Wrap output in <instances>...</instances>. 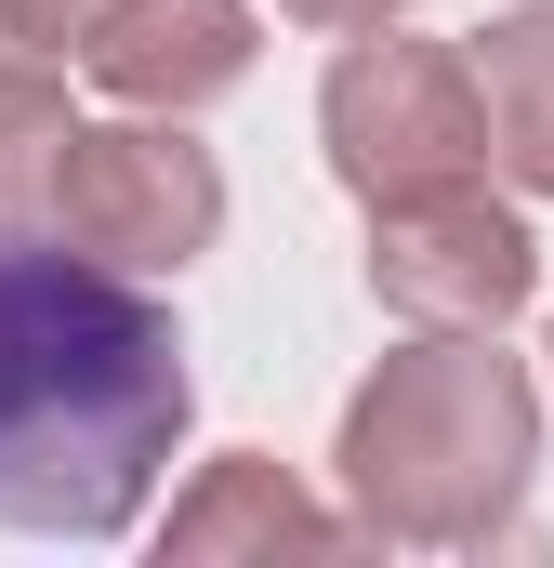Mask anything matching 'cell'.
I'll list each match as a JSON object with an SVG mask.
<instances>
[{
	"instance_id": "cell-1",
	"label": "cell",
	"mask_w": 554,
	"mask_h": 568,
	"mask_svg": "<svg viewBox=\"0 0 554 568\" xmlns=\"http://www.w3.org/2000/svg\"><path fill=\"white\" fill-rule=\"evenodd\" d=\"M198 410L172 304L53 225H0V529L120 542Z\"/></svg>"
},
{
	"instance_id": "cell-2",
	"label": "cell",
	"mask_w": 554,
	"mask_h": 568,
	"mask_svg": "<svg viewBox=\"0 0 554 568\" xmlns=\"http://www.w3.org/2000/svg\"><path fill=\"white\" fill-rule=\"evenodd\" d=\"M343 516L410 556H475L515 542L529 476H542V384L502 357V331H422L343 397Z\"/></svg>"
},
{
	"instance_id": "cell-3",
	"label": "cell",
	"mask_w": 554,
	"mask_h": 568,
	"mask_svg": "<svg viewBox=\"0 0 554 568\" xmlns=\"http://www.w3.org/2000/svg\"><path fill=\"white\" fill-rule=\"evenodd\" d=\"M317 145L357 199H397V185H449V172H489V80L462 40H410V27H357L317 80Z\"/></svg>"
},
{
	"instance_id": "cell-4",
	"label": "cell",
	"mask_w": 554,
	"mask_h": 568,
	"mask_svg": "<svg viewBox=\"0 0 554 568\" xmlns=\"http://www.w3.org/2000/svg\"><path fill=\"white\" fill-rule=\"evenodd\" d=\"M53 239H80L120 278H185L225 239V159L185 120H158V106L80 120L66 133V172H53Z\"/></svg>"
},
{
	"instance_id": "cell-5",
	"label": "cell",
	"mask_w": 554,
	"mask_h": 568,
	"mask_svg": "<svg viewBox=\"0 0 554 568\" xmlns=\"http://www.w3.org/2000/svg\"><path fill=\"white\" fill-rule=\"evenodd\" d=\"M370 291L410 331H502L542 291V239L515 199H489V172L397 185V199H370Z\"/></svg>"
},
{
	"instance_id": "cell-6",
	"label": "cell",
	"mask_w": 554,
	"mask_h": 568,
	"mask_svg": "<svg viewBox=\"0 0 554 568\" xmlns=\"http://www.w3.org/2000/svg\"><path fill=\"white\" fill-rule=\"evenodd\" d=\"M80 67H93V93H120V106L198 120V106H225V93L265 67V13H252V0H106V13L80 27Z\"/></svg>"
},
{
	"instance_id": "cell-7",
	"label": "cell",
	"mask_w": 554,
	"mask_h": 568,
	"mask_svg": "<svg viewBox=\"0 0 554 568\" xmlns=\"http://www.w3.org/2000/svg\"><path fill=\"white\" fill-rule=\"evenodd\" d=\"M343 542H370V529H357V516H330L304 476H277L265 449L198 463V489L158 516V556H343Z\"/></svg>"
},
{
	"instance_id": "cell-8",
	"label": "cell",
	"mask_w": 554,
	"mask_h": 568,
	"mask_svg": "<svg viewBox=\"0 0 554 568\" xmlns=\"http://www.w3.org/2000/svg\"><path fill=\"white\" fill-rule=\"evenodd\" d=\"M475 80H489V133H502V172L554 199V0H515L475 27Z\"/></svg>"
},
{
	"instance_id": "cell-9",
	"label": "cell",
	"mask_w": 554,
	"mask_h": 568,
	"mask_svg": "<svg viewBox=\"0 0 554 568\" xmlns=\"http://www.w3.org/2000/svg\"><path fill=\"white\" fill-rule=\"evenodd\" d=\"M66 53H27L0 67V225H53V172H66Z\"/></svg>"
},
{
	"instance_id": "cell-10",
	"label": "cell",
	"mask_w": 554,
	"mask_h": 568,
	"mask_svg": "<svg viewBox=\"0 0 554 568\" xmlns=\"http://www.w3.org/2000/svg\"><path fill=\"white\" fill-rule=\"evenodd\" d=\"M0 13H13V27H27L40 53H80V27H93L106 0H0Z\"/></svg>"
},
{
	"instance_id": "cell-11",
	"label": "cell",
	"mask_w": 554,
	"mask_h": 568,
	"mask_svg": "<svg viewBox=\"0 0 554 568\" xmlns=\"http://www.w3.org/2000/svg\"><path fill=\"white\" fill-rule=\"evenodd\" d=\"M290 27H330V40H357V27H397L410 0H277Z\"/></svg>"
},
{
	"instance_id": "cell-12",
	"label": "cell",
	"mask_w": 554,
	"mask_h": 568,
	"mask_svg": "<svg viewBox=\"0 0 554 568\" xmlns=\"http://www.w3.org/2000/svg\"><path fill=\"white\" fill-rule=\"evenodd\" d=\"M27 53H40V40H27V27H13V13H0V67H27Z\"/></svg>"
}]
</instances>
